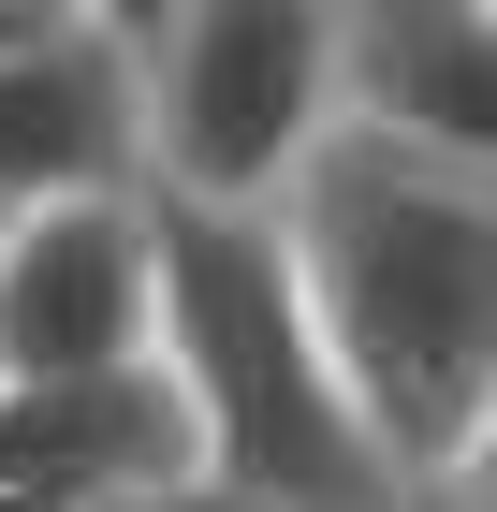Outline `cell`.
I'll use <instances>...</instances> for the list:
<instances>
[{
  "mask_svg": "<svg viewBox=\"0 0 497 512\" xmlns=\"http://www.w3.org/2000/svg\"><path fill=\"white\" fill-rule=\"evenodd\" d=\"M264 220H278L293 308L337 366L351 425L381 439V469L410 498L483 512V469H497V176L381 147V132L337 118L278 176Z\"/></svg>",
  "mask_w": 497,
  "mask_h": 512,
  "instance_id": "6da1fadb",
  "label": "cell"
},
{
  "mask_svg": "<svg viewBox=\"0 0 497 512\" xmlns=\"http://www.w3.org/2000/svg\"><path fill=\"white\" fill-rule=\"evenodd\" d=\"M147 366L191 410V469L249 512H424L381 469V439L351 425L337 366L293 308L264 205H161V322Z\"/></svg>",
  "mask_w": 497,
  "mask_h": 512,
  "instance_id": "7a4b0ae2",
  "label": "cell"
},
{
  "mask_svg": "<svg viewBox=\"0 0 497 512\" xmlns=\"http://www.w3.org/2000/svg\"><path fill=\"white\" fill-rule=\"evenodd\" d=\"M161 205H278L337 132V0H161L132 30Z\"/></svg>",
  "mask_w": 497,
  "mask_h": 512,
  "instance_id": "3957f363",
  "label": "cell"
},
{
  "mask_svg": "<svg viewBox=\"0 0 497 512\" xmlns=\"http://www.w3.org/2000/svg\"><path fill=\"white\" fill-rule=\"evenodd\" d=\"M161 322V191H74L0 220V381L147 366Z\"/></svg>",
  "mask_w": 497,
  "mask_h": 512,
  "instance_id": "277c9868",
  "label": "cell"
},
{
  "mask_svg": "<svg viewBox=\"0 0 497 512\" xmlns=\"http://www.w3.org/2000/svg\"><path fill=\"white\" fill-rule=\"evenodd\" d=\"M74 191H147V88H132V30L44 15L30 44H0V220Z\"/></svg>",
  "mask_w": 497,
  "mask_h": 512,
  "instance_id": "5b68a950",
  "label": "cell"
},
{
  "mask_svg": "<svg viewBox=\"0 0 497 512\" xmlns=\"http://www.w3.org/2000/svg\"><path fill=\"white\" fill-rule=\"evenodd\" d=\"M337 118L497 176V0H337Z\"/></svg>",
  "mask_w": 497,
  "mask_h": 512,
  "instance_id": "8992f818",
  "label": "cell"
},
{
  "mask_svg": "<svg viewBox=\"0 0 497 512\" xmlns=\"http://www.w3.org/2000/svg\"><path fill=\"white\" fill-rule=\"evenodd\" d=\"M0 483L117 512L147 483H191V410L161 366H88V381H0Z\"/></svg>",
  "mask_w": 497,
  "mask_h": 512,
  "instance_id": "52a82bcc",
  "label": "cell"
},
{
  "mask_svg": "<svg viewBox=\"0 0 497 512\" xmlns=\"http://www.w3.org/2000/svg\"><path fill=\"white\" fill-rule=\"evenodd\" d=\"M117 512H249V498H220V483L191 469V483H147V498H117Z\"/></svg>",
  "mask_w": 497,
  "mask_h": 512,
  "instance_id": "ba28073f",
  "label": "cell"
},
{
  "mask_svg": "<svg viewBox=\"0 0 497 512\" xmlns=\"http://www.w3.org/2000/svg\"><path fill=\"white\" fill-rule=\"evenodd\" d=\"M59 15H103V30H147L161 0H59Z\"/></svg>",
  "mask_w": 497,
  "mask_h": 512,
  "instance_id": "9c48e42d",
  "label": "cell"
},
{
  "mask_svg": "<svg viewBox=\"0 0 497 512\" xmlns=\"http://www.w3.org/2000/svg\"><path fill=\"white\" fill-rule=\"evenodd\" d=\"M44 15H59V0H0V44H30V30H44Z\"/></svg>",
  "mask_w": 497,
  "mask_h": 512,
  "instance_id": "30bf717a",
  "label": "cell"
},
{
  "mask_svg": "<svg viewBox=\"0 0 497 512\" xmlns=\"http://www.w3.org/2000/svg\"><path fill=\"white\" fill-rule=\"evenodd\" d=\"M0 512H74V498H30V483H0Z\"/></svg>",
  "mask_w": 497,
  "mask_h": 512,
  "instance_id": "8fae6325",
  "label": "cell"
},
{
  "mask_svg": "<svg viewBox=\"0 0 497 512\" xmlns=\"http://www.w3.org/2000/svg\"><path fill=\"white\" fill-rule=\"evenodd\" d=\"M424 512H468V498H424Z\"/></svg>",
  "mask_w": 497,
  "mask_h": 512,
  "instance_id": "7c38bea8",
  "label": "cell"
}]
</instances>
